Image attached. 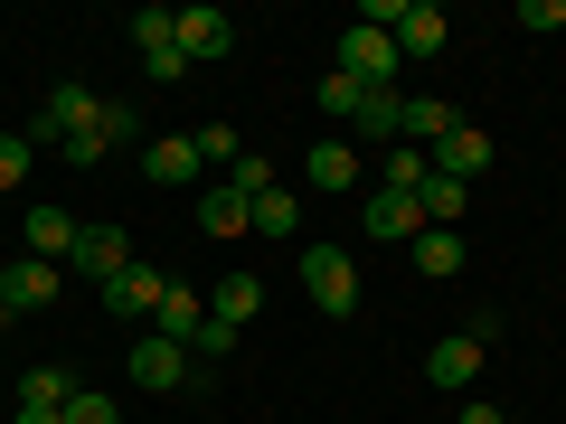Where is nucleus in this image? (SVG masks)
I'll list each match as a JSON object with an SVG mask.
<instances>
[{"mask_svg":"<svg viewBox=\"0 0 566 424\" xmlns=\"http://www.w3.org/2000/svg\"><path fill=\"white\" fill-rule=\"evenodd\" d=\"M424 161H434V180H463V189H472V180L491 170V132H482V123H453V132L424 151Z\"/></svg>","mask_w":566,"mask_h":424,"instance_id":"nucleus-8","label":"nucleus"},{"mask_svg":"<svg viewBox=\"0 0 566 424\" xmlns=\"http://www.w3.org/2000/svg\"><path fill=\"white\" fill-rule=\"evenodd\" d=\"M359 226H368V236H378V245H416V226H424V208H416V189H368V208H359Z\"/></svg>","mask_w":566,"mask_h":424,"instance_id":"nucleus-6","label":"nucleus"},{"mask_svg":"<svg viewBox=\"0 0 566 424\" xmlns=\"http://www.w3.org/2000/svg\"><path fill=\"white\" fill-rule=\"evenodd\" d=\"M48 303H57V264L20 255V264H10V311H48Z\"/></svg>","mask_w":566,"mask_h":424,"instance_id":"nucleus-18","label":"nucleus"},{"mask_svg":"<svg viewBox=\"0 0 566 424\" xmlns=\"http://www.w3.org/2000/svg\"><path fill=\"white\" fill-rule=\"evenodd\" d=\"M57 151H66V161H76V170H95V161H114V141H104V132H95V123H85V132H66V141H57Z\"/></svg>","mask_w":566,"mask_h":424,"instance_id":"nucleus-30","label":"nucleus"},{"mask_svg":"<svg viewBox=\"0 0 566 424\" xmlns=\"http://www.w3.org/2000/svg\"><path fill=\"white\" fill-rule=\"evenodd\" d=\"M151 39H180V10H133V47H151Z\"/></svg>","mask_w":566,"mask_h":424,"instance_id":"nucleus-31","label":"nucleus"},{"mask_svg":"<svg viewBox=\"0 0 566 424\" xmlns=\"http://www.w3.org/2000/svg\"><path fill=\"white\" fill-rule=\"evenodd\" d=\"M463 424H510V415H501V405H463Z\"/></svg>","mask_w":566,"mask_h":424,"instance_id":"nucleus-35","label":"nucleus"},{"mask_svg":"<svg viewBox=\"0 0 566 424\" xmlns=\"http://www.w3.org/2000/svg\"><path fill=\"white\" fill-rule=\"evenodd\" d=\"M142 76H151V85H180V76H189L180 39H151V47H142Z\"/></svg>","mask_w":566,"mask_h":424,"instance_id":"nucleus-27","label":"nucleus"},{"mask_svg":"<svg viewBox=\"0 0 566 424\" xmlns=\"http://www.w3.org/2000/svg\"><path fill=\"white\" fill-rule=\"evenodd\" d=\"M142 180H170V189L199 180V141H189V132H161L151 151H142Z\"/></svg>","mask_w":566,"mask_h":424,"instance_id":"nucleus-16","label":"nucleus"},{"mask_svg":"<svg viewBox=\"0 0 566 424\" xmlns=\"http://www.w3.org/2000/svg\"><path fill=\"white\" fill-rule=\"evenodd\" d=\"M0 303H10V264H0Z\"/></svg>","mask_w":566,"mask_h":424,"instance_id":"nucleus-37","label":"nucleus"},{"mask_svg":"<svg viewBox=\"0 0 566 424\" xmlns=\"http://www.w3.org/2000/svg\"><path fill=\"white\" fill-rule=\"evenodd\" d=\"M66 264H76V274H95V283H114L123 264H133V236H123V226H85Z\"/></svg>","mask_w":566,"mask_h":424,"instance_id":"nucleus-11","label":"nucleus"},{"mask_svg":"<svg viewBox=\"0 0 566 424\" xmlns=\"http://www.w3.org/2000/svg\"><path fill=\"white\" fill-rule=\"evenodd\" d=\"M303 293L331 321H349V311H359V255H349V245H303Z\"/></svg>","mask_w":566,"mask_h":424,"instance_id":"nucleus-2","label":"nucleus"},{"mask_svg":"<svg viewBox=\"0 0 566 424\" xmlns=\"http://www.w3.org/2000/svg\"><path fill=\"white\" fill-rule=\"evenodd\" d=\"M303 180H312V189H331V199H340V189H359V151H349V141H312V161H303Z\"/></svg>","mask_w":566,"mask_h":424,"instance_id":"nucleus-17","label":"nucleus"},{"mask_svg":"<svg viewBox=\"0 0 566 424\" xmlns=\"http://www.w3.org/2000/svg\"><path fill=\"white\" fill-rule=\"evenodd\" d=\"M349 123H359V141H397V123H406V95H397V85H368Z\"/></svg>","mask_w":566,"mask_h":424,"instance_id":"nucleus-20","label":"nucleus"},{"mask_svg":"<svg viewBox=\"0 0 566 424\" xmlns=\"http://www.w3.org/2000/svg\"><path fill=\"white\" fill-rule=\"evenodd\" d=\"M10 321H20V311H10V303H0V330H10Z\"/></svg>","mask_w":566,"mask_h":424,"instance_id":"nucleus-38","label":"nucleus"},{"mask_svg":"<svg viewBox=\"0 0 566 424\" xmlns=\"http://www.w3.org/2000/svg\"><path fill=\"white\" fill-rule=\"evenodd\" d=\"M189 378H199V359H189L180 340H161V330H142V340H133V386H151V396H180Z\"/></svg>","mask_w":566,"mask_h":424,"instance_id":"nucleus-4","label":"nucleus"},{"mask_svg":"<svg viewBox=\"0 0 566 424\" xmlns=\"http://www.w3.org/2000/svg\"><path fill=\"white\" fill-rule=\"evenodd\" d=\"M491 340H501V321H463V330H444V340L424 349V386H444V396H463L472 378H482V359H491Z\"/></svg>","mask_w":566,"mask_h":424,"instance_id":"nucleus-1","label":"nucleus"},{"mask_svg":"<svg viewBox=\"0 0 566 424\" xmlns=\"http://www.w3.org/2000/svg\"><path fill=\"white\" fill-rule=\"evenodd\" d=\"M95 132H104V141L123 151V141H133V104H104V114H95Z\"/></svg>","mask_w":566,"mask_h":424,"instance_id":"nucleus-34","label":"nucleus"},{"mask_svg":"<svg viewBox=\"0 0 566 424\" xmlns=\"http://www.w3.org/2000/svg\"><path fill=\"white\" fill-rule=\"evenodd\" d=\"M151 330H161V340H180V349H199V330H208V303L189 293V283H170V293H161V311H151Z\"/></svg>","mask_w":566,"mask_h":424,"instance_id":"nucleus-13","label":"nucleus"},{"mask_svg":"<svg viewBox=\"0 0 566 424\" xmlns=\"http://www.w3.org/2000/svg\"><path fill=\"white\" fill-rule=\"evenodd\" d=\"M76 396H85L76 368H29V378H20V405H48V415H66Z\"/></svg>","mask_w":566,"mask_h":424,"instance_id":"nucleus-22","label":"nucleus"},{"mask_svg":"<svg viewBox=\"0 0 566 424\" xmlns=\"http://www.w3.org/2000/svg\"><path fill=\"white\" fill-rule=\"evenodd\" d=\"M510 20H520V29H566V0H520Z\"/></svg>","mask_w":566,"mask_h":424,"instance_id":"nucleus-33","label":"nucleus"},{"mask_svg":"<svg viewBox=\"0 0 566 424\" xmlns=\"http://www.w3.org/2000/svg\"><path fill=\"white\" fill-rule=\"evenodd\" d=\"M397 39L387 29H340V76H359V85H397Z\"/></svg>","mask_w":566,"mask_h":424,"instance_id":"nucleus-7","label":"nucleus"},{"mask_svg":"<svg viewBox=\"0 0 566 424\" xmlns=\"http://www.w3.org/2000/svg\"><path fill=\"white\" fill-rule=\"evenodd\" d=\"M444 39H453V20L434 10V0H416V10L397 20V57H444Z\"/></svg>","mask_w":566,"mask_h":424,"instance_id":"nucleus-14","label":"nucleus"},{"mask_svg":"<svg viewBox=\"0 0 566 424\" xmlns=\"http://www.w3.org/2000/svg\"><path fill=\"white\" fill-rule=\"evenodd\" d=\"M245 218H255V236H303V199H293V189H264V199H245Z\"/></svg>","mask_w":566,"mask_h":424,"instance_id":"nucleus-21","label":"nucleus"},{"mask_svg":"<svg viewBox=\"0 0 566 424\" xmlns=\"http://www.w3.org/2000/svg\"><path fill=\"white\" fill-rule=\"evenodd\" d=\"M0 218H10V199H0Z\"/></svg>","mask_w":566,"mask_h":424,"instance_id":"nucleus-39","label":"nucleus"},{"mask_svg":"<svg viewBox=\"0 0 566 424\" xmlns=\"http://www.w3.org/2000/svg\"><path fill=\"white\" fill-rule=\"evenodd\" d=\"M227 47H237V20H227V10H208V0H199V10H180V57L189 66H218Z\"/></svg>","mask_w":566,"mask_h":424,"instance_id":"nucleus-9","label":"nucleus"},{"mask_svg":"<svg viewBox=\"0 0 566 424\" xmlns=\"http://www.w3.org/2000/svg\"><path fill=\"white\" fill-rule=\"evenodd\" d=\"M20 236H29V255L66 264V255H76V236H85V226L66 218V208H20Z\"/></svg>","mask_w":566,"mask_h":424,"instance_id":"nucleus-10","label":"nucleus"},{"mask_svg":"<svg viewBox=\"0 0 566 424\" xmlns=\"http://www.w3.org/2000/svg\"><path fill=\"white\" fill-rule=\"evenodd\" d=\"M199 226H208V236H245L255 218H245V199H237L227 180H208V189H199Z\"/></svg>","mask_w":566,"mask_h":424,"instance_id":"nucleus-23","label":"nucleus"},{"mask_svg":"<svg viewBox=\"0 0 566 424\" xmlns=\"http://www.w3.org/2000/svg\"><path fill=\"white\" fill-rule=\"evenodd\" d=\"M453 123H463L453 104H434V95H406V123H397V141H416V151H434V141H444Z\"/></svg>","mask_w":566,"mask_h":424,"instance_id":"nucleus-19","label":"nucleus"},{"mask_svg":"<svg viewBox=\"0 0 566 424\" xmlns=\"http://www.w3.org/2000/svg\"><path fill=\"white\" fill-rule=\"evenodd\" d=\"M227 189H237V199H264V189H274V161H264V151H245V161L227 170Z\"/></svg>","mask_w":566,"mask_h":424,"instance_id":"nucleus-28","label":"nucleus"},{"mask_svg":"<svg viewBox=\"0 0 566 424\" xmlns=\"http://www.w3.org/2000/svg\"><path fill=\"white\" fill-rule=\"evenodd\" d=\"M359 95H368V85H359V76H340V66H331V76H322V95H312V104H322L331 123H349V114H359Z\"/></svg>","mask_w":566,"mask_h":424,"instance_id":"nucleus-26","label":"nucleus"},{"mask_svg":"<svg viewBox=\"0 0 566 424\" xmlns=\"http://www.w3.org/2000/svg\"><path fill=\"white\" fill-rule=\"evenodd\" d=\"M406 255H416L424 283H453V274H463V236H453V226H416V245H406Z\"/></svg>","mask_w":566,"mask_h":424,"instance_id":"nucleus-15","label":"nucleus"},{"mask_svg":"<svg viewBox=\"0 0 566 424\" xmlns=\"http://www.w3.org/2000/svg\"><path fill=\"white\" fill-rule=\"evenodd\" d=\"M104 114V95L95 85H76V76H57V95L39 104V114H29V141H66V132H85V123Z\"/></svg>","mask_w":566,"mask_h":424,"instance_id":"nucleus-5","label":"nucleus"},{"mask_svg":"<svg viewBox=\"0 0 566 424\" xmlns=\"http://www.w3.org/2000/svg\"><path fill=\"white\" fill-rule=\"evenodd\" d=\"M189 141H199V170H208V180H227V170L245 161V141H237V123H199V132H189Z\"/></svg>","mask_w":566,"mask_h":424,"instance_id":"nucleus-24","label":"nucleus"},{"mask_svg":"<svg viewBox=\"0 0 566 424\" xmlns=\"http://www.w3.org/2000/svg\"><path fill=\"white\" fill-rule=\"evenodd\" d=\"M29 151H39L29 132H0V199H10V180H29Z\"/></svg>","mask_w":566,"mask_h":424,"instance_id":"nucleus-29","label":"nucleus"},{"mask_svg":"<svg viewBox=\"0 0 566 424\" xmlns=\"http://www.w3.org/2000/svg\"><path fill=\"white\" fill-rule=\"evenodd\" d=\"M463 199H472V189H463V180H434V170H424V189H416L424 226H453V218H463Z\"/></svg>","mask_w":566,"mask_h":424,"instance_id":"nucleus-25","label":"nucleus"},{"mask_svg":"<svg viewBox=\"0 0 566 424\" xmlns=\"http://www.w3.org/2000/svg\"><path fill=\"white\" fill-rule=\"evenodd\" d=\"M66 424H123V405H114V396H95V386H85V396L66 405Z\"/></svg>","mask_w":566,"mask_h":424,"instance_id":"nucleus-32","label":"nucleus"},{"mask_svg":"<svg viewBox=\"0 0 566 424\" xmlns=\"http://www.w3.org/2000/svg\"><path fill=\"white\" fill-rule=\"evenodd\" d=\"M95 293H104V311H114V321H133V330H151V311H161V293H170V274H151V264H123V274L114 283H95Z\"/></svg>","mask_w":566,"mask_h":424,"instance_id":"nucleus-3","label":"nucleus"},{"mask_svg":"<svg viewBox=\"0 0 566 424\" xmlns=\"http://www.w3.org/2000/svg\"><path fill=\"white\" fill-rule=\"evenodd\" d=\"M10 424H66V415H48V405H20V415H10Z\"/></svg>","mask_w":566,"mask_h":424,"instance_id":"nucleus-36","label":"nucleus"},{"mask_svg":"<svg viewBox=\"0 0 566 424\" xmlns=\"http://www.w3.org/2000/svg\"><path fill=\"white\" fill-rule=\"evenodd\" d=\"M255 311H264V283L245 274V264H237V274H218V293H208V321L245 330V321H255Z\"/></svg>","mask_w":566,"mask_h":424,"instance_id":"nucleus-12","label":"nucleus"}]
</instances>
